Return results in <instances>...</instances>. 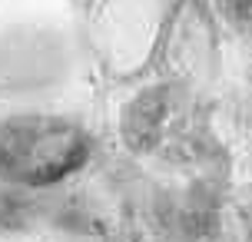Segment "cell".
<instances>
[{"mask_svg":"<svg viewBox=\"0 0 252 242\" xmlns=\"http://www.w3.org/2000/svg\"><path fill=\"white\" fill-rule=\"evenodd\" d=\"M96 156L93 129L60 110L0 113V182L43 192L76 179Z\"/></svg>","mask_w":252,"mask_h":242,"instance_id":"1","label":"cell"}]
</instances>
